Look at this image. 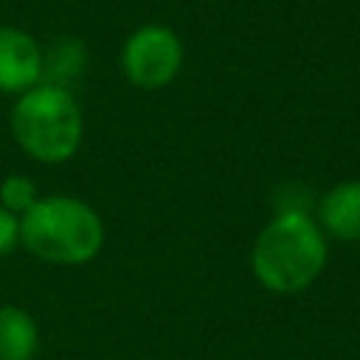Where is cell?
<instances>
[{
	"mask_svg": "<svg viewBox=\"0 0 360 360\" xmlns=\"http://www.w3.org/2000/svg\"><path fill=\"white\" fill-rule=\"evenodd\" d=\"M250 267L259 284L270 292L292 295L307 290L326 267V239L321 225L301 211L278 214L259 233Z\"/></svg>",
	"mask_w": 360,
	"mask_h": 360,
	"instance_id": "obj_1",
	"label": "cell"
},
{
	"mask_svg": "<svg viewBox=\"0 0 360 360\" xmlns=\"http://www.w3.org/2000/svg\"><path fill=\"white\" fill-rule=\"evenodd\" d=\"M20 242L53 264H84L104 245L101 217L76 197H42L20 217Z\"/></svg>",
	"mask_w": 360,
	"mask_h": 360,
	"instance_id": "obj_2",
	"label": "cell"
},
{
	"mask_svg": "<svg viewBox=\"0 0 360 360\" xmlns=\"http://www.w3.org/2000/svg\"><path fill=\"white\" fill-rule=\"evenodd\" d=\"M82 112L70 90L56 84H34L20 93L11 110L14 141L39 163H62L82 143Z\"/></svg>",
	"mask_w": 360,
	"mask_h": 360,
	"instance_id": "obj_3",
	"label": "cell"
},
{
	"mask_svg": "<svg viewBox=\"0 0 360 360\" xmlns=\"http://www.w3.org/2000/svg\"><path fill=\"white\" fill-rule=\"evenodd\" d=\"M183 65V45L169 25L146 22L135 28L121 51V68L135 87H166Z\"/></svg>",
	"mask_w": 360,
	"mask_h": 360,
	"instance_id": "obj_4",
	"label": "cell"
},
{
	"mask_svg": "<svg viewBox=\"0 0 360 360\" xmlns=\"http://www.w3.org/2000/svg\"><path fill=\"white\" fill-rule=\"evenodd\" d=\"M42 82V48L22 28L0 25V93H25Z\"/></svg>",
	"mask_w": 360,
	"mask_h": 360,
	"instance_id": "obj_5",
	"label": "cell"
},
{
	"mask_svg": "<svg viewBox=\"0 0 360 360\" xmlns=\"http://www.w3.org/2000/svg\"><path fill=\"white\" fill-rule=\"evenodd\" d=\"M321 231L343 242H360V180H343L326 191L318 208Z\"/></svg>",
	"mask_w": 360,
	"mask_h": 360,
	"instance_id": "obj_6",
	"label": "cell"
},
{
	"mask_svg": "<svg viewBox=\"0 0 360 360\" xmlns=\"http://www.w3.org/2000/svg\"><path fill=\"white\" fill-rule=\"evenodd\" d=\"M39 329L20 307H0V360H34Z\"/></svg>",
	"mask_w": 360,
	"mask_h": 360,
	"instance_id": "obj_7",
	"label": "cell"
},
{
	"mask_svg": "<svg viewBox=\"0 0 360 360\" xmlns=\"http://www.w3.org/2000/svg\"><path fill=\"white\" fill-rule=\"evenodd\" d=\"M84 65H87L84 45L73 37H62L42 53V82L68 90V84L82 76Z\"/></svg>",
	"mask_w": 360,
	"mask_h": 360,
	"instance_id": "obj_8",
	"label": "cell"
},
{
	"mask_svg": "<svg viewBox=\"0 0 360 360\" xmlns=\"http://www.w3.org/2000/svg\"><path fill=\"white\" fill-rule=\"evenodd\" d=\"M37 200V188L25 174H8L0 186V202L11 214H25Z\"/></svg>",
	"mask_w": 360,
	"mask_h": 360,
	"instance_id": "obj_9",
	"label": "cell"
},
{
	"mask_svg": "<svg viewBox=\"0 0 360 360\" xmlns=\"http://www.w3.org/2000/svg\"><path fill=\"white\" fill-rule=\"evenodd\" d=\"M17 242H20V219H17V214H11L0 205V259L8 256L17 248Z\"/></svg>",
	"mask_w": 360,
	"mask_h": 360,
	"instance_id": "obj_10",
	"label": "cell"
}]
</instances>
